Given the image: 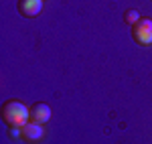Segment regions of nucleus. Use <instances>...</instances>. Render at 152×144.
<instances>
[{
    "label": "nucleus",
    "instance_id": "423d86ee",
    "mask_svg": "<svg viewBox=\"0 0 152 144\" xmlns=\"http://www.w3.org/2000/svg\"><path fill=\"white\" fill-rule=\"evenodd\" d=\"M140 18H142V16L138 14V10H136V8H128V10L124 12V23L130 24V26H132V24H136Z\"/></svg>",
    "mask_w": 152,
    "mask_h": 144
},
{
    "label": "nucleus",
    "instance_id": "39448f33",
    "mask_svg": "<svg viewBox=\"0 0 152 144\" xmlns=\"http://www.w3.org/2000/svg\"><path fill=\"white\" fill-rule=\"evenodd\" d=\"M16 8H18V12H20L23 16L35 18V16H39L41 10H43V0H18Z\"/></svg>",
    "mask_w": 152,
    "mask_h": 144
},
{
    "label": "nucleus",
    "instance_id": "20e7f679",
    "mask_svg": "<svg viewBox=\"0 0 152 144\" xmlns=\"http://www.w3.org/2000/svg\"><path fill=\"white\" fill-rule=\"evenodd\" d=\"M51 120V106L45 102H37L35 106H31V122L35 124H47Z\"/></svg>",
    "mask_w": 152,
    "mask_h": 144
},
{
    "label": "nucleus",
    "instance_id": "7ed1b4c3",
    "mask_svg": "<svg viewBox=\"0 0 152 144\" xmlns=\"http://www.w3.org/2000/svg\"><path fill=\"white\" fill-rule=\"evenodd\" d=\"M43 136H45V128H43V124L28 122V124H24V126H23V136H20V140H24L26 144H37V142L43 140Z\"/></svg>",
    "mask_w": 152,
    "mask_h": 144
},
{
    "label": "nucleus",
    "instance_id": "f257e3e1",
    "mask_svg": "<svg viewBox=\"0 0 152 144\" xmlns=\"http://www.w3.org/2000/svg\"><path fill=\"white\" fill-rule=\"evenodd\" d=\"M0 116L8 128H23L31 122V108L20 99H6L0 108Z\"/></svg>",
    "mask_w": 152,
    "mask_h": 144
},
{
    "label": "nucleus",
    "instance_id": "f03ea898",
    "mask_svg": "<svg viewBox=\"0 0 152 144\" xmlns=\"http://www.w3.org/2000/svg\"><path fill=\"white\" fill-rule=\"evenodd\" d=\"M132 39L140 47L152 45V18H140L136 24H132Z\"/></svg>",
    "mask_w": 152,
    "mask_h": 144
},
{
    "label": "nucleus",
    "instance_id": "0eeeda50",
    "mask_svg": "<svg viewBox=\"0 0 152 144\" xmlns=\"http://www.w3.org/2000/svg\"><path fill=\"white\" fill-rule=\"evenodd\" d=\"M23 136V128H8V138L10 140H18Z\"/></svg>",
    "mask_w": 152,
    "mask_h": 144
}]
</instances>
